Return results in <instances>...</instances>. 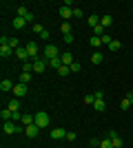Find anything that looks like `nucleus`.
<instances>
[{"mask_svg": "<svg viewBox=\"0 0 133 148\" xmlns=\"http://www.w3.org/2000/svg\"><path fill=\"white\" fill-rule=\"evenodd\" d=\"M16 56L20 58L22 62H29L31 60V56H29V51H27V47H20V49H16Z\"/></svg>", "mask_w": 133, "mask_h": 148, "instance_id": "nucleus-8", "label": "nucleus"}, {"mask_svg": "<svg viewBox=\"0 0 133 148\" xmlns=\"http://www.w3.org/2000/svg\"><path fill=\"white\" fill-rule=\"evenodd\" d=\"M62 137H67V130L64 128H53L51 130V139H62Z\"/></svg>", "mask_w": 133, "mask_h": 148, "instance_id": "nucleus-13", "label": "nucleus"}, {"mask_svg": "<svg viewBox=\"0 0 133 148\" xmlns=\"http://www.w3.org/2000/svg\"><path fill=\"white\" fill-rule=\"evenodd\" d=\"M84 13H82V9L80 7H73V18H82Z\"/></svg>", "mask_w": 133, "mask_h": 148, "instance_id": "nucleus-32", "label": "nucleus"}, {"mask_svg": "<svg viewBox=\"0 0 133 148\" xmlns=\"http://www.w3.org/2000/svg\"><path fill=\"white\" fill-rule=\"evenodd\" d=\"M2 130H5V135H13V133H20V130H25V128L18 126L16 122H5L2 124Z\"/></svg>", "mask_w": 133, "mask_h": 148, "instance_id": "nucleus-2", "label": "nucleus"}, {"mask_svg": "<svg viewBox=\"0 0 133 148\" xmlns=\"http://www.w3.org/2000/svg\"><path fill=\"white\" fill-rule=\"evenodd\" d=\"M100 148H113L111 139H109V137H107V139H102V142H100Z\"/></svg>", "mask_w": 133, "mask_h": 148, "instance_id": "nucleus-29", "label": "nucleus"}, {"mask_svg": "<svg viewBox=\"0 0 133 148\" xmlns=\"http://www.w3.org/2000/svg\"><path fill=\"white\" fill-rule=\"evenodd\" d=\"M93 108L98 113H102L104 108H107V104H104V97H95V102H93Z\"/></svg>", "mask_w": 133, "mask_h": 148, "instance_id": "nucleus-14", "label": "nucleus"}, {"mask_svg": "<svg viewBox=\"0 0 133 148\" xmlns=\"http://www.w3.org/2000/svg\"><path fill=\"white\" fill-rule=\"evenodd\" d=\"M13 86H16V84H11V80H7V77H5L2 82H0V91H2V93H9V91H13Z\"/></svg>", "mask_w": 133, "mask_h": 148, "instance_id": "nucleus-11", "label": "nucleus"}, {"mask_svg": "<svg viewBox=\"0 0 133 148\" xmlns=\"http://www.w3.org/2000/svg\"><path fill=\"white\" fill-rule=\"evenodd\" d=\"M33 122H36V115H27V113H25L20 124H22V126H29V124H33Z\"/></svg>", "mask_w": 133, "mask_h": 148, "instance_id": "nucleus-19", "label": "nucleus"}, {"mask_svg": "<svg viewBox=\"0 0 133 148\" xmlns=\"http://www.w3.org/2000/svg\"><path fill=\"white\" fill-rule=\"evenodd\" d=\"M20 16V18H27V16H29V9H27V7H18V11H16Z\"/></svg>", "mask_w": 133, "mask_h": 148, "instance_id": "nucleus-27", "label": "nucleus"}, {"mask_svg": "<svg viewBox=\"0 0 133 148\" xmlns=\"http://www.w3.org/2000/svg\"><path fill=\"white\" fill-rule=\"evenodd\" d=\"M49 122H51V119H49V113H42V111L36 113V122H33V124H36L38 128H47Z\"/></svg>", "mask_w": 133, "mask_h": 148, "instance_id": "nucleus-1", "label": "nucleus"}, {"mask_svg": "<svg viewBox=\"0 0 133 148\" xmlns=\"http://www.w3.org/2000/svg\"><path fill=\"white\" fill-rule=\"evenodd\" d=\"M109 42H111V38H109L107 33H104V36H102V44H109Z\"/></svg>", "mask_w": 133, "mask_h": 148, "instance_id": "nucleus-42", "label": "nucleus"}, {"mask_svg": "<svg viewBox=\"0 0 133 148\" xmlns=\"http://www.w3.org/2000/svg\"><path fill=\"white\" fill-rule=\"evenodd\" d=\"M27 51H29L31 60H38V44L36 42H27Z\"/></svg>", "mask_w": 133, "mask_h": 148, "instance_id": "nucleus-10", "label": "nucleus"}, {"mask_svg": "<svg viewBox=\"0 0 133 148\" xmlns=\"http://www.w3.org/2000/svg\"><path fill=\"white\" fill-rule=\"evenodd\" d=\"M13 97H22V95H27V84H22V82H20V84H16V86H13Z\"/></svg>", "mask_w": 133, "mask_h": 148, "instance_id": "nucleus-4", "label": "nucleus"}, {"mask_svg": "<svg viewBox=\"0 0 133 148\" xmlns=\"http://www.w3.org/2000/svg\"><path fill=\"white\" fill-rule=\"evenodd\" d=\"M11 115H13V113L9 111V108H2V111H0V117H2V122H11Z\"/></svg>", "mask_w": 133, "mask_h": 148, "instance_id": "nucleus-20", "label": "nucleus"}, {"mask_svg": "<svg viewBox=\"0 0 133 148\" xmlns=\"http://www.w3.org/2000/svg\"><path fill=\"white\" fill-rule=\"evenodd\" d=\"M9 47H11L13 51L20 49V40H18V38H9Z\"/></svg>", "mask_w": 133, "mask_h": 148, "instance_id": "nucleus-24", "label": "nucleus"}, {"mask_svg": "<svg viewBox=\"0 0 133 148\" xmlns=\"http://www.w3.org/2000/svg\"><path fill=\"white\" fill-rule=\"evenodd\" d=\"M107 47H109V51H120V49H122V42H118V40H111Z\"/></svg>", "mask_w": 133, "mask_h": 148, "instance_id": "nucleus-22", "label": "nucleus"}, {"mask_svg": "<svg viewBox=\"0 0 133 148\" xmlns=\"http://www.w3.org/2000/svg\"><path fill=\"white\" fill-rule=\"evenodd\" d=\"M93 36H98V38H102V36H104V27H102V25H98V27H93Z\"/></svg>", "mask_w": 133, "mask_h": 148, "instance_id": "nucleus-26", "label": "nucleus"}, {"mask_svg": "<svg viewBox=\"0 0 133 148\" xmlns=\"http://www.w3.org/2000/svg\"><path fill=\"white\" fill-rule=\"evenodd\" d=\"M9 111L11 113H20V99L18 97H13L11 102H9Z\"/></svg>", "mask_w": 133, "mask_h": 148, "instance_id": "nucleus-16", "label": "nucleus"}, {"mask_svg": "<svg viewBox=\"0 0 133 148\" xmlns=\"http://www.w3.org/2000/svg\"><path fill=\"white\" fill-rule=\"evenodd\" d=\"M100 25L104 27V29H107V27H111V25H113V18H111V16H102V18H100Z\"/></svg>", "mask_w": 133, "mask_h": 148, "instance_id": "nucleus-21", "label": "nucleus"}, {"mask_svg": "<svg viewBox=\"0 0 133 148\" xmlns=\"http://www.w3.org/2000/svg\"><path fill=\"white\" fill-rule=\"evenodd\" d=\"M129 106H131V104H129V99H127V97H124V99H122V104H120V108H122V111H127Z\"/></svg>", "mask_w": 133, "mask_h": 148, "instance_id": "nucleus-38", "label": "nucleus"}, {"mask_svg": "<svg viewBox=\"0 0 133 148\" xmlns=\"http://www.w3.org/2000/svg\"><path fill=\"white\" fill-rule=\"evenodd\" d=\"M60 60H62V64H64V66H71V64L76 62L71 53H62V56H60Z\"/></svg>", "mask_w": 133, "mask_h": 148, "instance_id": "nucleus-15", "label": "nucleus"}, {"mask_svg": "<svg viewBox=\"0 0 133 148\" xmlns=\"http://www.w3.org/2000/svg\"><path fill=\"white\" fill-rule=\"evenodd\" d=\"M73 40H76L73 33H64V42H67V44H73Z\"/></svg>", "mask_w": 133, "mask_h": 148, "instance_id": "nucleus-33", "label": "nucleus"}, {"mask_svg": "<svg viewBox=\"0 0 133 148\" xmlns=\"http://www.w3.org/2000/svg\"><path fill=\"white\" fill-rule=\"evenodd\" d=\"M47 66H49V62H47V60H40V58H38V60H33V71L44 73V69H47Z\"/></svg>", "mask_w": 133, "mask_h": 148, "instance_id": "nucleus-6", "label": "nucleus"}, {"mask_svg": "<svg viewBox=\"0 0 133 148\" xmlns=\"http://www.w3.org/2000/svg\"><path fill=\"white\" fill-rule=\"evenodd\" d=\"M109 139L113 144V148H122V137L115 133V130H109Z\"/></svg>", "mask_w": 133, "mask_h": 148, "instance_id": "nucleus-5", "label": "nucleus"}, {"mask_svg": "<svg viewBox=\"0 0 133 148\" xmlns=\"http://www.w3.org/2000/svg\"><path fill=\"white\" fill-rule=\"evenodd\" d=\"M95 102V95H84V104H93Z\"/></svg>", "mask_w": 133, "mask_h": 148, "instance_id": "nucleus-36", "label": "nucleus"}, {"mask_svg": "<svg viewBox=\"0 0 133 148\" xmlns=\"http://www.w3.org/2000/svg\"><path fill=\"white\" fill-rule=\"evenodd\" d=\"M58 13H60V16L64 18V22H67V20L73 16V7H60V9H58Z\"/></svg>", "mask_w": 133, "mask_h": 148, "instance_id": "nucleus-9", "label": "nucleus"}, {"mask_svg": "<svg viewBox=\"0 0 133 148\" xmlns=\"http://www.w3.org/2000/svg\"><path fill=\"white\" fill-rule=\"evenodd\" d=\"M25 25H27V20H25V18H20V16H16V18H13V22H11V27H13L16 31H20Z\"/></svg>", "mask_w": 133, "mask_h": 148, "instance_id": "nucleus-12", "label": "nucleus"}, {"mask_svg": "<svg viewBox=\"0 0 133 148\" xmlns=\"http://www.w3.org/2000/svg\"><path fill=\"white\" fill-rule=\"evenodd\" d=\"M29 80H31V73H25V71H22V75H20V82H22V84H27Z\"/></svg>", "mask_w": 133, "mask_h": 148, "instance_id": "nucleus-30", "label": "nucleus"}, {"mask_svg": "<svg viewBox=\"0 0 133 148\" xmlns=\"http://www.w3.org/2000/svg\"><path fill=\"white\" fill-rule=\"evenodd\" d=\"M87 25L91 27V29L98 27V25H100V16H95V13H93V16H89V18H87Z\"/></svg>", "mask_w": 133, "mask_h": 148, "instance_id": "nucleus-17", "label": "nucleus"}, {"mask_svg": "<svg viewBox=\"0 0 133 148\" xmlns=\"http://www.w3.org/2000/svg\"><path fill=\"white\" fill-rule=\"evenodd\" d=\"M47 62H49V66H53L56 71L62 66V60H60V58H53V60H47Z\"/></svg>", "mask_w": 133, "mask_h": 148, "instance_id": "nucleus-23", "label": "nucleus"}, {"mask_svg": "<svg viewBox=\"0 0 133 148\" xmlns=\"http://www.w3.org/2000/svg\"><path fill=\"white\" fill-rule=\"evenodd\" d=\"M38 133H40V128L36 126V124H29V126H25V135H27V137H38Z\"/></svg>", "mask_w": 133, "mask_h": 148, "instance_id": "nucleus-7", "label": "nucleus"}, {"mask_svg": "<svg viewBox=\"0 0 133 148\" xmlns=\"http://www.w3.org/2000/svg\"><path fill=\"white\" fill-rule=\"evenodd\" d=\"M102 60H104V56H102L100 51H95L93 56H91V64H102Z\"/></svg>", "mask_w": 133, "mask_h": 148, "instance_id": "nucleus-18", "label": "nucleus"}, {"mask_svg": "<svg viewBox=\"0 0 133 148\" xmlns=\"http://www.w3.org/2000/svg\"><path fill=\"white\" fill-rule=\"evenodd\" d=\"M100 44H102V38H98V36H91V47H93V49H98Z\"/></svg>", "mask_w": 133, "mask_h": 148, "instance_id": "nucleus-25", "label": "nucleus"}, {"mask_svg": "<svg viewBox=\"0 0 133 148\" xmlns=\"http://www.w3.org/2000/svg\"><path fill=\"white\" fill-rule=\"evenodd\" d=\"M58 73L62 75V77H67V75H69V73H71V69H69V66H64V64H62V66L58 69Z\"/></svg>", "mask_w": 133, "mask_h": 148, "instance_id": "nucleus-28", "label": "nucleus"}, {"mask_svg": "<svg viewBox=\"0 0 133 148\" xmlns=\"http://www.w3.org/2000/svg\"><path fill=\"white\" fill-rule=\"evenodd\" d=\"M100 142H102V139H98V137H91V142H89V144H91V146H100Z\"/></svg>", "mask_w": 133, "mask_h": 148, "instance_id": "nucleus-39", "label": "nucleus"}, {"mask_svg": "<svg viewBox=\"0 0 133 148\" xmlns=\"http://www.w3.org/2000/svg\"><path fill=\"white\" fill-rule=\"evenodd\" d=\"M71 73H78V71H80V69H82V66H80V62H73V64H71Z\"/></svg>", "mask_w": 133, "mask_h": 148, "instance_id": "nucleus-34", "label": "nucleus"}, {"mask_svg": "<svg viewBox=\"0 0 133 148\" xmlns=\"http://www.w3.org/2000/svg\"><path fill=\"white\" fill-rule=\"evenodd\" d=\"M127 99H129V104L133 106V93H129V95H127Z\"/></svg>", "mask_w": 133, "mask_h": 148, "instance_id": "nucleus-43", "label": "nucleus"}, {"mask_svg": "<svg viewBox=\"0 0 133 148\" xmlns=\"http://www.w3.org/2000/svg\"><path fill=\"white\" fill-rule=\"evenodd\" d=\"M67 139H69V142H76V133H73V130H67Z\"/></svg>", "mask_w": 133, "mask_h": 148, "instance_id": "nucleus-37", "label": "nucleus"}, {"mask_svg": "<svg viewBox=\"0 0 133 148\" xmlns=\"http://www.w3.org/2000/svg\"><path fill=\"white\" fill-rule=\"evenodd\" d=\"M60 29H62V33H71V25H69V22H62Z\"/></svg>", "mask_w": 133, "mask_h": 148, "instance_id": "nucleus-31", "label": "nucleus"}, {"mask_svg": "<svg viewBox=\"0 0 133 148\" xmlns=\"http://www.w3.org/2000/svg\"><path fill=\"white\" fill-rule=\"evenodd\" d=\"M49 36H51V33H49V31H47V29H44L42 33H40V38H42V40H49Z\"/></svg>", "mask_w": 133, "mask_h": 148, "instance_id": "nucleus-41", "label": "nucleus"}, {"mask_svg": "<svg viewBox=\"0 0 133 148\" xmlns=\"http://www.w3.org/2000/svg\"><path fill=\"white\" fill-rule=\"evenodd\" d=\"M53 58H60L58 56V47L56 44H47L44 47V60H53Z\"/></svg>", "mask_w": 133, "mask_h": 148, "instance_id": "nucleus-3", "label": "nucleus"}, {"mask_svg": "<svg viewBox=\"0 0 133 148\" xmlns=\"http://www.w3.org/2000/svg\"><path fill=\"white\" fill-rule=\"evenodd\" d=\"M33 31H36V33H42L44 27H42V25H33Z\"/></svg>", "mask_w": 133, "mask_h": 148, "instance_id": "nucleus-40", "label": "nucleus"}, {"mask_svg": "<svg viewBox=\"0 0 133 148\" xmlns=\"http://www.w3.org/2000/svg\"><path fill=\"white\" fill-rule=\"evenodd\" d=\"M31 69H33V62H25V64H22V71H25V73H29Z\"/></svg>", "mask_w": 133, "mask_h": 148, "instance_id": "nucleus-35", "label": "nucleus"}]
</instances>
